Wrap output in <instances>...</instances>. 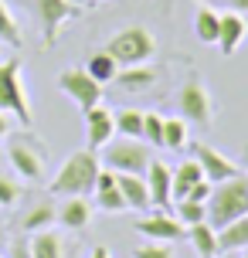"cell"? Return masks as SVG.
<instances>
[{
	"label": "cell",
	"mask_w": 248,
	"mask_h": 258,
	"mask_svg": "<svg viewBox=\"0 0 248 258\" xmlns=\"http://www.w3.org/2000/svg\"><path fill=\"white\" fill-rule=\"evenodd\" d=\"M204 207H208V224L214 231H221L224 224H231L235 218L248 214V177L245 173H235L228 180L214 183Z\"/></svg>",
	"instance_id": "6da1fadb"
},
{
	"label": "cell",
	"mask_w": 248,
	"mask_h": 258,
	"mask_svg": "<svg viewBox=\"0 0 248 258\" xmlns=\"http://www.w3.org/2000/svg\"><path fill=\"white\" fill-rule=\"evenodd\" d=\"M99 170H102V163H99L95 150H75V153L61 163V170L54 173V180H51L48 190L65 194V197H85L89 190H95Z\"/></svg>",
	"instance_id": "7a4b0ae2"
},
{
	"label": "cell",
	"mask_w": 248,
	"mask_h": 258,
	"mask_svg": "<svg viewBox=\"0 0 248 258\" xmlns=\"http://www.w3.org/2000/svg\"><path fill=\"white\" fill-rule=\"evenodd\" d=\"M0 109L14 116L24 129L34 126V112L24 95V82H21V58H7L0 61Z\"/></svg>",
	"instance_id": "3957f363"
},
{
	"label": "cell",
	"mask_w": 248,
	"mask_h": 258,
	"mask_svg": "<svg viewBox=\"0 0 248 258\" xmlns=\"http://www.w3.org/2000/svg\"><path fill=\"white\" fill-rule=\"evenodd\" d=\"M150 143L143 140H109L102 146V156H99V163L105 170H112V173H140L143 177L146 167H150Z\"/></svg>",
	"instance_id": "277c9868"
},
{
	"label": "cell",
	"mask_w": 248,
	"mask_h": 258,
	"mask_svg": "<svg viewBox=\"0 0 248 258\" xmlns=\"http://www.w3.org/2000/svg\"><path fill=\"white\" fill-rule=\"evenodd\" d=\"M105 51L119 61V68H130V64H146L150 61L153 51H157V41H153V34H150L146 27L133 24V27H122L119 34H112L109 44H105Z\"/></svg>",
	"instance_id": "5b68a950"
},
{
	"label": "cell",
	"mask_w": 248,
	"mask_h": 258,
	"mask_svg": "<svg viewBox=\"0 0 248 258\" xmlns=\"http://www.w3.org/2000/svg\"><path fill=\"white\" fill-rule=\"evenodd\" d=\"M31 11H34V17H38V24H41L44 44H54V41H58V31H61L72 17H79L82 7L75 0H31Z\"/></svg>",
	"instance_id": "8992f818"
},
{
	"label": "cell",
	"mask_w": 248,
	"mask_h": 258,
	"mask_svg": "<svg viewBox=\"0 0 248 258\" xmlns=\"http://www.w3.org/2000/svg\"><path fill=\"white\" fill-rule=\"evenodd\" d=\"M58 89L65 92V95L79 105L82 112L102 102V85H99L85 68H65V72L58 75Z\"/></svg>",
	"instance_id": "52a82bcc"
},
{
	"label": "cell",
	"mask_w": 248,
	"mask_h": 258,
	"mask_svg": "<svg viewBox=\"0 0 248 258\" xmlns=\"http://www.w3.org/2000/svg\"><path fill=\"white\" fill-rule=\"evenodd\" d=\"M191 156L201 163V173H204L211 183H221V180H228V177L241 173V167H238L231 156L218 153V150L208 146V143H194V146H191Z\"/></svg>",
	"instance_id": "ba28073f"
},
{
	"label": "cell",
	"mask_w": 248,
	"mask_h": 258,
	"mask_svg": "<svg viewBox=\"0 0 248 258\" xmlns=\"http://www.w3.org/2000/svg\"><path fill=\"white\" fill-rule=\"evenodd\" d=\"M177 105H180V116L187 119V122H197V126H208L211 122V95H208V89H204L201 78H191V82L183 85Z\"/></svg>",
	"instance_id": "9c48e42d"
},
{
	"label": "cell",
	"mask_w": 248,
	"mask_h": 258,
	"mask_svg": "<svg viewBox=\"0 0 248 258\" xmlns=\"http://www.w3.org/2000/svg\"><path fill=\"white\" fill-rule=\"evenodd\" d=\"M7 156H11L14 170H17L24 180H38L41 173H44V153H41V150H34V143H31V140H24V133L11 140Z\"/></svg>",
	"instance_id": "30bf717a"
},
{
	"label": "cell",
	"mask_w": 248,
	"mask_h": 258,
	"mask_svg": "<svg viewBox=\"0 0 248 258\" xmlns=\"http://www.w3.org/2000/svg\"><path fill=\"white\" fill-rule=\"evenodd\" d=\"M85 116V136H89V150H102L105 143L116 136V116L102 109V105H92L82 112Z\"/></svg>",
	"instance_id": "8fae6325"
},
{
	"label": "cell",
	"mask_w": 248,
	"mask_h": 258,
	"mask_svg": "<svg viewBox=\"0 0 248 258\" xmlns=\"http://www.w3.org/2000/svg\"><path fill=\"white\" fill-rule=\"evenodd\" d=\"M133 228L140 234H146V238H153V241H177V238H183V231H187V224H183L177 214H150V218L136 221Z\"/></svg>",
	"instance_id": "7c38bea8"
},
{
	"label": "cell",
	"mask_w": 248,
	"mask_h": 258,
	"mask_svg": "<svg viewBox=\"0 0 248 258\" xmlns=\"http://www.w3.org/2000/svg\"><path fill=\"white\" fill-rule=\"evenodd\" d=\"M146 190H150V201L157 207H167L173 204V197H170V177H173V170L167 163H160V160H150V167H146Z\"/></svg>",
	"instance_id": "4fadbf2b"
},
{
	"label": "cell",
	"mask_w": 248,
	"mask_h": 258,
	"mask_svg": "<svg viewBox=\"0 0 248 258\" xmlns=\"http://www.w3.org/2000/svg\"><path fill=\"white\" fill-rule=\"evenodd\" d=\"M248 34V21H245V14H238V11H228L221 14V27H218V48H221L224 54H235L238 51V44L245 41Z\"/></svg>",
	"instance_id": "5bb4252c"
},
{
	"label": "cell",
	"mask_w": 248,
	"mask_h": 258,
	"mask_svg": "<svg viewBox=\"0 0 248 258\" xmlns=\"http://www.w3.org/2000/svg\"><path fill=\"white\" fill-rule=\"evenodd\" d=\"M116 187L122 190L126 207H133V211H146L153 204L150 190H146V177H140V173H116Z\"/></svg>",
	"instance_id": "9a60e30c"
},
{
	"label": "cell",
	"mask_w": 248,
	"mask_h": 258,
	"mask_svg": "<svg viewBox=\"0 0 248 258\" xmlns=\"http://www.w3.org/2000/svg\"><path fill=\"white\" fill-rule=\"evenodd\" d=\"M58 221L68 231H82V228H89V221H92V204L85 197H68L61 204V211H58Z\"/></svg>",
	"instance_id": "2e32d148"
},
{
	"label": "cell",
	"mask_w": 248,
	"mask_h": 258,
	"mask_svg": "<svg viewBox=\"0 0 248 258\" xmlns=\"http://www.w3.org/2000/svg\"><path fill=\"white\" fill-rule=\"evenodd\" d=\"M197 180H204V173H201V163L191 156V160H183L180 167L173 170V177H170V197H173V201L187 197V194H191V187H194Z\"/></svg>",
	"instance_id": "e0dca14e"
},
{
	"label": "cell",
	"mask_w": 248,
	"mask_h": 258,
	"mask_svg": "<svg viewBox=\"0 0 248 258\" xmlns=\"http://www.w3.org/2000/svg\"><path fill=\"white\" fill-rule=\"evenodd\" d=\"M248 248V214L235 218L231 224H224L221 231H218V251H241Z\"/></svg>",
	"instance_id": "ac0fdd59"
},
{
	"label": "cell",
	"mask_w": 248,
	"mask_h": 258,
	"mask_svg": "<svg viewBox=\"0 0 248 258\" xmlns=\"http://www.w3.org/2000/svg\"><path fill=\"white\" fill-rule=\"evenodd\" d=\"M153 82H157V72L150 64H130V68H119V75H116V85L126 92H143Z\"/></svg>",
	"instance_id": "d6986e66"
},
{
	"label": "cell",
	"mask_w": 248,
	"mask_h": 258,
	"mask_svg": "<svg viewBox=\"0 0 248 258\" xmlns=\"http://www.w3.org/2000/svg\"><path fill=\"white\" fill-rule=\"evenodd\" d=\"M31 258H65V241H61V234L54 231H34L31 234Z\"/></svg>",
	"instance_id": "ffe728a7"
},
{
	"label": "cell",
	"mask_w": 248,
	"mask_h": 258,
	"mask_svg": "<svg viewBox=\"0 0 248 258\" xmlns=\"http://www.w3.org/2000/svg\"><path fill=\"white\" fill-rule=\"evenodd\" d=\"M191 245H194L197 258H218L221 251H218V231L211 228L208 221H201V224H191Z\"/></svg>",
	"instance_id": "44dd1931"
},
{
	"label": "cell",
	"mask_w": 248,
	"mask_h": 258,
	"mask_svg": "<svg viewBox=\"0 0 248 258\" xmlns=\"http://www.w3.org/2000/svg\"><path fill=\"white\" fill-rule=\"evenodd\" d=\"M85 72H89L99 85H109V82H116V75H119V61L109 51H95L89 58V64H85Z\"/></svg>",
	"instance_id": "7402d4cb"
},
{
	"label": "cell",
	"mask_w": 248,
	"mask_h": 258,
	"mask_svg": "<svg viewBox=\"0 0 248 258\" xmlns=\"http://www.w3.org/2000/svg\"><path fill=\"white\" fill-rule=\"evenodd\" d=\"M218 27H221V14H214L211 7H201V11L194 14V34H197V41L214 44V41H218Z\"/></svg>",
	"instance_id": "603a6c76"
},
{
	"label": "cell",
	"mask_w": 248,
	"mask_h": 258,
	"mask_svg": "<svg viewBox=\"0 0 248 258\" xmlns=\"http://www.w3.org/2000/svg\"><path fill=\"white\" fill-rule=\"evenodd\" d=\"M54 221H58V211H54L51 204H38V207H31V211L24 214L21 228H24L27 234H34V231H44V228H51Z\"/></svg>",
	"instance_id": "cb8c5ba5"
},
{
	"label": "cell",
	"mask_w": 248,
	"mask_h": 258,
	"mask_svg": "<svg viewBox=\"0 0 248 258\" xmlns=\"http://www.w3.org/2000/svg\"><path fill=\"white\" fill-rule=\"evenodd\" d=\"M163 146L167 150H183L187 146V119L183 116L163 119Z\"/></svg>",
	"instance_id": "d4e9b609"
},
{
	"label": "cell",
	"mask_w": 248,
	"mask_h": 258,
	"mask_svg": "<svg viewBox=\"0 0 248 258\" xmlns=\"http://www.w3.org/2000/svg\"><path fill=\"white\" fill-rule=\"evenodd\" d=\"M173 214L191 228V224H201V221H208V207L201 204V201H191V197H180V201H173Z\"/></svg>",
	"instance_id": "484cf974"
},
{
	"label": "cell",
	"mask_w": 248,
	"mask_h": 258,
	"mask_svg": "<svg viewBox=\"0 0 248 258\" xmlns=\"http://www.w3.org/2000/svg\"><path fill=\"white\" fill-rule=\"evenodd\" d=\"M0 44H11V48H21L24 44V34L14 21V14L7 11V4L0 0Z\"/></svg>",
	"instance_id": "4316f807"
},
{
	"label": "cell",
	"mask_w": 248,
	"mask_h": 258,
	"mask_svg": "<svg viewBox=\"0 0 248 258\" xmlns=\"http://www.w3.org/2000/svg\"><path fill=\"white\" fill-rule=\"evenodd\" d=\"M116 129L130 140H143V112L140 109H122L116 116Z\"/></svg>",
	"instance_id": "83f0119b"
},
{
	"label": "cell",
	"mask_w": 248,
	"mask_h": 258,
	"mask_svg": "<svg viewBox=\"0 0 248 258\" xmlns=\"http://www.w3.org/2000/svg\"><path fill=\"white\" fill-rule=\"evenodd\" d=\"M143 143H150V146H163V116H157V112H143Z\"/></svg>",
	"instance_id": "f1b7e54d"
},
{
	"label": "cell",
	"mask_w": 248,
	"mask_h": 258,
	"mask_svg": "<svg viewBox=\"0 0 248 258\" xmlns=\"http://www.w3.org/2000/svg\"><path fill=\"white\" fill-rule=\"evenodd\" d=\"M95 204L102 211H126V197L119 187H105V190H95Z\"/></svg>",
	"instance_id": "f546056e"
},
{
	"label": "cell",
	"mask_w": 248,
	"mask_h": 258,
	"mask_svg": "<svg viewBox=\"0 0 248 258\" xmlns=\"http://www.w3.org/2000/svg\"><path fill=\"white\" fill-rule=\"evenodd\" d=\"M133 258H173V248H170V241H163V245H143L133 251Z\"/></svg>",
	"instance_id": "4dcf8cb0"
},
{
	"label": "cell",
	"mask_w": 248,
	"mask_h": 258,
	"mask_svg": "<svg viewBox=\"0 0 248 258\" xmlns=\"http://www.w3.org/2000/svg\"><path fill=\"white\" fill-rule=\"evenodd\" d=\"M17 197H21V187H17L11 177H4V173H0V204L11 207V204H17Z\"/></svg>",
	"instance_id": "1f68e13d"
},
{
	"label": "cell",
	"mask_w": 248,
	"mask_h": 258,
	"mask_svg": "<svg viewBox=\"0 0 248 258\" xmlns=\"http://www.w3.org/2000/svg\"><path fill=\"white\" fill-rule=\"evenodd\" d=\"M211 187H214V183H211L208 177H204V180H197L194 187H191V194H187V197H191V201H201V204H204V201L211 197Z\"/></svg>",
	"instance_id": "d6a6232c"
},
{
	"label": "cell",
	"mask_w": 248,
	"mask_h": 258,
	"mask_svg": "<svg viewBox=\"0 0 248 258\" xmlns=\"http://www.w3.org/2000/svg\"><path fill=\"white\" fill-rule=\"evenodd\" d=\"M11 258H31V245H27V241H14Z\"/></svg>",
	"instance_id": "836d02e7"
},
{
	"label": "cell",
	"mask_w": 248,
	"mask_h": 258,
	"mask_svg": "<svg viewBox=\"0 0 248 258\" xmlns=\"http://www.w3.org/2000/svg\"><path fill=\"white\" fill-rule=\"evenodd\" d=\"M4 136H11V116L0 109V140H4Z\"/></svg>",
	"instance_id": "e575fe53"
},
{
	"label": "cell",
	"mask_w": 248,
	"mask_h": 258,
	"mask_svg": "<svg viewBox=\"0 0 248 258\" xmlns=\"http://www.w3.org/2000/svg\"><path fill=\"white\" fill-rule=\"evenodd\" d=\"M231 4V11H238V14H248V0H228Z\"/></svg>",
	"instance_id": "d590c367"
},
{
	"label": "cell",
	"mask_w": 248,
	"mask_h": 258,
	"mask_svg": "<svg viewBox=\"0 0 248 258\" xmlns=\"http://www.w3.org/2000/svg\"><path fill=\"white\" fill-rule=\"evenodd\" d=\"M89 258H109V248H105V245H99V248H95V251H92Z\"/></svg>",
	"instance_id": "8d00e7d4"
},
{
	"label": "cell",
	"mask_w": 248,
	"mask_h": 258,
	"mask_svg": "<svg viewBox=\"0 0 248 258\" xmlns=\"http://www.w3.org/2000/svg\"><path fill=\"white\" fill-rule=\"evenodd\" d=\"M241 258H248V248H241Z\"/></svg>",
	"instance_id": "74e56055"
},
{
	"label": "cell",
	"mask_w": 248,
	"mask_h": 258,
	"mask_svg": "<svg viewBox=\"0 0 248 258\" xmlns=\"http://www.w3.org/2000/svg\"><path fill=\"white\" fill-rule=\"evenodd\" d=\"M245 163H248V146H245Z\"/></svg>",
	"instance_id": "f35d334b"
}]
</instances>
